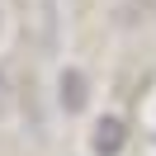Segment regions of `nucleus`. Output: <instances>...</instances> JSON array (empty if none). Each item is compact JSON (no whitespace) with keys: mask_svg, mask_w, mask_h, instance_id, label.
I'll use <instances>...</instances> for the list:
<instances>
[{"mask_svg":"<svg viewBox=\"0 0 156 156\" xmlns=\"http://www.w3.org/2000/svg\"><path fill=\"white\" fill-rule=\"evenodd\" d=\"M5 114H10V80L0 76V118H5Z\"/></svg>","mask_w":156,"mask_h":156,"instance_id":"3","label":"nucleus"},{"mask_svg":"<svg viewBox=\"0 0 156 156\" xmlns=\"http://www.w3.org/2000/svg\"><path fill=\"white\" fill-rule=\"evenodd\" d=\"M62 104H66V109H80V104H85V80H80L76 71L62 76Z\"/></svg>","mask_w":156,"mask_h":156,"instance_id":"2","label":"nucleus"},{"mask_svg":"<svg viewBox=\"0 0 156 156\" xmlns=\"http://www.w3.org/2000/svg\"><path fill=\"white\" fill-rule=\"evenodd\" d=\"M118 147H123V123H118V118H104L99 133H95V151L99 156H114Z\"/></svg>","mask_w":156,"mask_h":156,"instance_id":"1","label":"nucleus"}]
</instances>
